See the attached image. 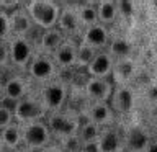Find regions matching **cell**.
I'll list each match as a JSON object with an SVG mask.
<instances>
[{"label":"cell","instance_id":"obj_9","mask_svg":"<svg viewBox=\"0 0 157 152\" xmlns=\"http://www.w3.org/2000/svg\"><path fill=\"white\" fill-rule=\"evenodd\" d=\"M123 124V132H124V152H146L152 142V134L144 124L128 121Z\"/></svg>","mask_w":157,"mask_h":152},{"label":"cell","instance_id":"obj_10","mask_svg":"<svg viewBox=\"0 0 157 152\" xmlns=\"http://www.w3.org/2000/svg\"><path fill=\"white\" fill-rule=\"evenodd\" d=\"M21 136H23V146L34 152H39L41 149L54 142L51 131H49V127L46 126L44 121L29 123V124L21 126Z\"/></svg>","mask_w":157,"mask_h":152},{"label":"cell","instance_id":"obj_12","mask_svg":"<svg viewBox=\"0 0 157 152\" xmlns=\"http://www.w3.org/2000/svg\"><path fill=\"white\" fill-rule=\"evenodd\" d=\"M83 95L88 103H110V98L115 90L111 78H92L88 77L82 87Z\"/></svg>","mask_w":157,"mask_h":152},{"label":"cell","instance_id":"obj_26","mask_svg":"<svg viewBox=\"0 0 157 152\" xmlns=\"http://www.w3.org/2000/svg\"><path fill=\"white\" fill-rule=\"evenodd\" d=\"M118 7V17L120 21L124 23H134L136 21V13H137V3L131 2V0H118L116 2Z\"/></svg>","mask_w":157,"mask_h":152},{"label":"cell","instance_id":"obj_28","mask_svg":"<svg viewBox=\"0 0 157 152\" xmlns=\"http://www.w3.org/2000/svg\"><path fill=\"white\" fill-rule=\"evenodd\" d=\"M56 142L61 146V149L64 152H80V150H83V142H82L80 137H78V134L64 137V139L56 141Z\"/></svg>","mask_w":157,"mask_h":152},{"label":"cell","instance_id":"obj_36","mask_svg":"<svg viewBox=\"0 0 157 152\" xmlns=\"http://www.w3.org/2000/svg\"><path fill=\"white\" fill-rule=\"evenodd\" d=\"M146 152H157V139H152V142L146 149Z\"/></svg>","mask_w":157,"mask_h":152},{"label":"cell","instance_id":"obj_18","mask_svg":"<svg viewBox=\"0 0 157 152\" xmlns=\"http://www.w3.org/2000/svg\"><path fill=\"white\" fill-rule=\"evenodd\" d=\"M77 48H78V41L66 39V41L62 43V46L52 54V61L57 66L59 70L75 69V64H77Z\"/></svg>","mask_w":157,"mask_h":152},{"label":"cell","instance_id":"obj_14","mask_svg":"<svg viewBox=\"0 0 157 152\" xmlns=\"http://www.w3.org/2000/svg\"><path fill=\"white\" fill-rule=\"evenodd\" d=\"M82 120L90 121L100 127H106L118 123V118L111 110L110 103H88L82 111Z\"/></svg>","mask_w":157,"mask_h":152},{"label":"cell","instance_id":"obj_19","mask_svg":"<svg viewBox=\"0 0 157 152\" xmlns=\"http://www.w3.org/2000/svg\"><path fill=\"white\" fill-rule=\"evenodd\" d=\"M8 20H10V33H12V36L28 38L29 33L36 28L33 25L31 18H29L28 12L25 10L23 3H21V7H18L12 13H8Z\"/></svg>","mask_w":157,"mask_h":152},{"label":"cell","instance_id":"obj_38","mask_svg":"<svg viewBox=\"0 0 157 152\" xmlns=\"http://www.w3.org/2000/svg\"><path fill=\"white\" fill-rule=\"evenodd\" d=\"M3 149V146H2V139H0V150H2Z\"/></svg>","mask_w":157,"mask_h":152},{"label":"cell","instance_id":"obj_25","mask_svg":"<svg viewBox=\"0 0 157 152\" xmlns=\"http://www.w3.org/2000/svg\"><path fill=\"white\" fill-rule=\"evenodd\" d=\"M100 132H101V127L93 124L90 121H85L82 120V124H80V129H78V137L82 139L83 146L85 144H93V142H98V137H100Z\"/></svg>","mask_w":157,"mask_h":152},{"label":"cell","instance_id":"obj_17","mask_svg":"<svg viewBox=\"0 0 157 152\" xmlns=\"http://www.w3.org/2000/svg\"><path fill=\"white\" fill-rule=\"evenodd\" d=\"M113 67H115V59L108 54V51H98L85 72L92 78H111Z\"/></svg>","mask_w":157,"mask_h":152},{"label":"cell","instance_id":"obj_22","mask_svg":"<svg viewBox=\"0 0 157 152\" xmlns=\"http://www.w3.org/2000/svg\"><path fill=\"white\" fill-rule=\"evenodd\" d=\"M97 13H98V23H101L103 26L110 29H113V26H116L120 23L116 0H98Z\"/></svg>","mask_w":157,"mask_h":152},{"label":"cell","instance_id":"obj_31","mask_svg":"<svg viewBox=\"0 0 157 152\" xmlns=\"http://www.w3.org/2000/svg\"><path fill=\"white\" fill-rule=\"evenodd\" d=\"M10 38H12V33H10L8 13L0 10V41H8Z\"/></svg>","mask_w":157,"mask_h":152},{"label":"cell","instance_id":"obj_41","mask_svg":"<svg viewBox=\"0 0 157 152\" xmlns=\"http://www.w3.org/2000/svg\"><path fill=\"white\" fill-rule=\"evenodd\" d=\"M155 17H157V15H155Z\"/></svg>","mask_w":157,"mask_h":152},{"label":"cell","instance_id":"obj_33","mask_svg":"<svg viewBox=\"0 0 157 152\" xmlns=\"http://www.w3.org/2000/svg\"><path fill=\"white\" fill-rule=\"evenodd\" d=\"M39 152H64V150L61 149V146H59L57 142L54 141L52 144H49L48 147H44V149H41V150H39Z\"/></svg>","mask_w":157,"mask_h":152},{"label":"cell","instance_id":"obj_27","mask_svg":"<svg viewBox=\"0 0 157 152\" xmlns=\"http://www.w3.org/2000/svg\"><path fill=\"white\" fill-rule=\"evenodd\" d=\"M98 51L95 49L85 46V44L78 43V48H77V64H75V69L78 70H85L88 67V64L93 61V57H95V54Z\"/></svg>","mask_w":157,"mask_h":152},{"label":"cell","instance_id":"obj_24","mask_svg":"<svg viewBox=\"0 0 157 152\" xmlns=\"http://www.w3.org/2000/svg\"><path fill=\"white\" fill-rule=\"evenodd\" d=\"M77 15L80 20V25L83 29L98 23V13H97V2H77L75 3Z\"/></svg>","mask_w":157,"mask_h":152},{"label":"cell","instance_id":"obj_39","mask_svg":"<svg viewBox=\"0 0 157 152\" xmlns=\"http://www.w3.org/2000/svg\"><path fill=\"white\" fill-rule=\"evenodd\" d=\"M0 152H8V150H5V149H2V150H0Z\"/></svg>","mask_w":157,"mask_h":152},{"label":"cell","instance_id":"obj_15","mask_svg":"<svg viewBox=\"0 0 157 152\" xmlns=\"http://www.w3.org/2000/svg\"><path fill=\"white\" fill-rule=\"evenodd\" d=\"M111 36H113V29L103 26L101 23H97L93 26L83 29L78 43L85 44V46L95 49V51H106L108 44L111 41Z\"/></svg>","mask_w":157,"mask_h":152},{"label":"cell","instance_id":"obj_20","mask_svg":"<svg viewBox=\"0 0 157 152\" xmlns=\"http://www.w3.org/2000/svg\"><path fill=\"white\" fill-rule=\"evenodd\" d=\"M134 43L126 34H113L111 41L108 44L106 51L115 61H123V59L134 57Z\"/></svg>","mask_w":157,"mask_h":152},{"label":"cell","instance_id":"obj_35","mask_svg":"<svg viewBox=\"0 0 157 152\" xmlns=\"http://www.w3.org/2000/svg\"><path fill=\"white\" fill-rule=\"evenodd\" d=\"M8 74H10V72L3 70V69H0V90H2V85H3V82H5V78H7Z\"/></svg>","mask_w":157,"mask_h":152},{"label":"cell","instance_id":"obj_7","mask_svg":"<svg viewBox=\"0 0 157 152\" xmlns=\"http://www.w3.org/2000/svg\"><path fill=\"white\" fill-rule=\"evenodd\" d=\"M8 52H10V66L13 72L25 74L36 54V48L26 38L12 36L8 39Z\"/></svg>","mask_w":157,"mask_h":152},{"label":"cell","instance_id":"obj_30","mask_svg":"<svg viewBox=\"0 0 157 152\" xmlns=\"http://www.w3.org/2000/svg\"><path fill=\"white\" fill-rule=\"evenodd\" d=\"M0 69L7 72H13L10 66V52H8V41H0Z\"/></svg>","mask_w":157,"mask_h":152},{"label":"cell","instance_id":"obj_29","mask_svg":"<svg viewBox=\"0 0 157 152\" xmlns=\"http://www.w3.org/2000/svg\"><path fill=\"white\" fill-rule=\"evenodd\" d=\"M12 123H15L12 105H8V103H0V131L5 129L7 126H10Z\"/></svg>","mask_w":157,"mask_h":152},{"label":"cell","instance_id":"obj_23","mask_svg":"<svg viewBox=\"0 0 157 152\" xmlns=\"http://www.w3.org/2000/svg\"><path fill=\"white\" fill-rule=\"evenodd\" d=\"M0 139H2V146L5 150L13 152L23 146V136H21V124L18 123H12L5 129L0 131Z\"/></svg>","mask_w":157,"mask_h":152},{"label":"cell","instance_id":"obj_3","mask_svg":"<svg viewBox=\"0 0 157 152\" xmlns=\"http://www.w3.org/2000/svg\"><path fill=\"white\" fill-rule=\"evenodd\" d=\"M36 93H38L39 100L43 101L46 111L56 113V111H62L67 108L71 87L67 83H64L62 80L56 78V80L44 83L41 87H36Z\"/></svg>","mask_w":157,"mask_h":152},{"label":"cell","instance_id":"obj_21","mask_svg":"<svg viewBox=\"0 0 157 152\" xmlns=\"http://www.w3.org/2000/svg\"><path fill=\"white\" fill-rule=\"evenodd\" d=\"M66 39L67 38L64 36L62 31L57 26L51 28V29H44L43 34H41V39H39V43L36 46V52L52 57V54L62 46V43L66 41Z\"/></svg>","mask_w":157,"mask_h":152},{"label":"cell","instance_id":"obj_34","mask_svg":"<svg viewBox=\"0 0 157 152\" xmlns=\"http://www.w3.org/2000/svg\"><path fill=\"white\" fill-rule=\"evenodd\" d=\"M149 46H151V51L157 56V31H155L154 34H152V38H151V44H149Z\"/></svg>","mask_w":157,"mask_h":152},{"label":"cell","instance_id":"obj_40","mask_svg":"<svg viewBox=\"0 0 157 152\" xmlns=\"http://www.w3.org/2000/svg\"><path fill=\"white\" fill-rule=\"evenodd\" d=\"M80 152H85V150H80Z\"/></svg>","mask_w":157,"mask_h":152},{"label":"cell","instance_id":"obj_4","mask_svg":"<svg viewBox=\"0 0 157 152\" xmlns=\"http://www.w3.org/2000/svg\"><path fill=\"white\" fill-rule=\"evenodd\" d=\"M13 110V118L15 123L18 124H29V123H38V121H44L48 116V111L44 108L43 101L39 100L36 88L29 93L28 97H25L23 100H20L12 105Z\"/></svg>","mask_w":157,"mask_h":152},{"label":"cell","instance_id":"obj_1","mask_svg":"<svg viewBox=\"0 0 157 152\" xmlns=\"http://www.w3.org/2000/svg\"><path fill=\"white\" fill-rule=\"evenodd\" d=\"M25 10L28 12L33 25L39 29H51L57 26L61 15V2L56 0H28L23 2Z\"/></svg>","mask_w":157,"mask_h":152},{"label":"cell","instance_id":"obj_11","mask_svg":"<svg viewBox=\"0 0 157 152\" xmlns=\"http://www.w3.org/2000/svg\"><path fill=\"white\" fill-rule=\"evenodd\" d=\"M57 28L61 29L67 39L80 41L83 26L80 25V20H78L75 3L61 2V15H59V20H57Z\"/></svg>","mask_w":157,"mask_h":152},{"label":"cell","instance_id":"obj_16","mask_svg":"<svg viewBox=\"0 0 157 152\" xmlns=\"http://www.w3.org/2000/svg\"><path fill=\"white\" fill-rule=\"evenodd\" d=\"M137 72H139V64L134 57L115 61L111 80L115 85H132V82L137 77Z\"/></svg>","mask_w":157,"mask_h":152},{"label":"cell","instance_id":"obj_5","mask_svg":"<svg viewBox=\"0 0 157 152\" xmlns=\"http://www.w3.org/2000/svg\"><path fill=\"white\" fill-rule=\"evenodd\" d=\"M25 75L29 78V82L34 87H41L44 83L56 80L59 75V69L54 64L51 56H44V54L36 52L34 57L31 59V62H29Z\"/></svg>","mask_w":157,"mask_h":152},{"label":"cell","instance_id":"obj_2","mask_svg":"<svg viewBox=\"0 0 157 152\" xmlns=\"http://www.w3.org/2000/svg\"><path fill=\"white\" fill-rule=\"evenodd\" d=\"M46 126L51 131V136L54 141H61L64 137L69 136H75L82 124V116L80 113L66 108L62 111H56V113H48L46 120Z\"/></svg>","mask_w":157,"mask_h":152},{"label":"cell","instance_id":"obj_32","mask_svg":"<svg viewBox=\"0 0 157 152\" xmlns=\"http://www.w3.org/2000/svg\"><path fill=\"white\" fill-rule=\"evenodd\" d=\"M142 95H144V98L151 103V105L157 106V82H151V83H147V85H144Z\"/></svg>","mask_w":157,"mask_h":152},{"label":"cell","instance_id":"obj_37","mask_svg":"<svg viewBox=\"0 0 157 152\" xmlns=\"http://www.w3.org/2000/svg\"><path fill=\"white\" fill-rule=\"evenodd\" d=\"M13 152H34V150H31V149H28V147H25V146H21L20 149H17V150H13Z\"/></svg>","mask_w":157,"mask_h":152},{"label":"cell","instance_id":"obj_13","mask_svg":"<svg viewBox=\"0 0 157 152\" xmlns=\"http://www.w3.org/2000/svg\"><path fill=\"white\" fill-rule=\"evenodd\" d=\"M98 150L100 152H124V132L120 121L111 126L101 127L98 137Z\"/></svg>","mask_w":157,"mask_h":152},{"label":"cell","instance_id":"obj_6","mask_svg":"<svg viewBox=\"0 0 157 152\" xmlns=\"http://www.w3.org/2000/svg\"><path fill=\"white\" fill-rule=\"evenodd\" d=\"M137 93L132 85H115L113 95L110 98V106L115 111L118 120H129L136 111Z\"/></svg>","mask_w":157,"mask_h":152},{"label":"cell","instance_id":"obj_8","mask_svg":"<svg viewBox=\"0 0 157 152\" xmlns=\"http://www.w3.org/2000/svg\"><path fill=\"white\" fill-rule=\"evenodd\" d=\"M34 88L36 87L29 82V78L25 74L10 72L2 85V95L8 105H13V103L23 100L25 97H28Z\"/></svg>","mask_w":157,"mask_h":152}]
</instances>
